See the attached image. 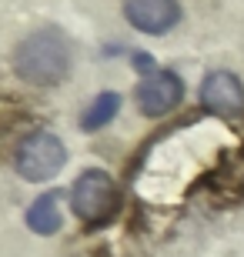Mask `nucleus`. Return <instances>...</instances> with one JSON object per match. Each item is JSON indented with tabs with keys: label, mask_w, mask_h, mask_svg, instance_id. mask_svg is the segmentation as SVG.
I'll return each mask as SVG.
<instances>
[{
	"label": "nucleus",
	"mask_w": 244,
	"mask_h": 257,
	"mask_svg": "<svg viewBox=\"0 0 244 257\" xmlns=\"http://www.w3.org/2000/svg\"><path fill=\"white\" fill-rule=\"evenodd\" d=\"M181 97H184V80H181L174 70H154L147 74L137 84V107H141V114L147 117H157V114H168L174 107L181 104Z\"/></svg>",
	"instance_id": "obj_4"
},
{
	"label": "nucleus",
	"mask_w": 244,
	"mask_h": 257,
	"mask_svg": "<svg viewBox=\"0 0 244 257\" xmlns=\"http://www.w3.org/2000/svg\"><path fill=\"white\" fill-rule=\"evenodd\" d=\"M74 44L60 27H40L14 47V74L30 87H57L70 74Z\"/></svg>",
	"instance_id": "obj_1"
},
{
	"label": "nucleus",
	"mask_w": 244,
	"mask_h": 257,
	"mask_svg": "<svg viewBox=\"0 0 244 257\" xmlns=\"http://www.w3.org/2000/svg\"><path fill=\"white\" fill-rule=\"evenodd\" d=\"M134 64H137V70H150V57L147 54H134ZM154 74V70H150Z\"/></svg>",
	"instance_id": "obj_9"
},
{
	"label": "nucleus",
	"mask_w": 244,
	"mask_h": 257,
	"mask_svg": "<svg viewBox=\"0 0 244 257\" xmlns=\"http://www.w3.org/2000/svg\"><path fill=\"white\" fill-rule=\"evenodd\" d=\"M201 104L211 110V114L231 117L244 110V84L241 77L231 74V70H211L201 84Z\"/></svg>",
	"instance_id": "obj_6"
},
{
	"label": "nucleus",
	"mask_w": 244,
	"mask_h": 257,
	"mask_svg": "<svg viewBox=\"0 0 244 257\" xmlns=\"http://www.w3.org/2000/svg\"><path fill=\"white\" fill-rule=\"evenodd\" d=\"M64 164H67V147H64V141L50 131L27 134V137L20 141L17 154H14L17 174L30 184H44V181H50V177H57V174L64 171Z\"/></svg>",
	"instance_id": "obj_2"
},
{
	"label": "nucleus",
	"mask_w": 244,
	"mask_h": 257,
	"mask_svg": "<svg viewBox=\"0 0 244 257\" xmlns=\"http://www.w3.org/2000/svg\"><path fill=\"white\" fill-rule=\"evenodd\" d=\"M117 110H121V94L104 90V94H97L94 100H91V107L84 110L80 127H84V131H101V127H107L114 117H117Z\"/></svg>",
	"instance_id": "obj_8"
},
{
	"label": "nucleus",
	"mask_w": 244,
	"mask_h": 257,
	"mask_svg": "<svg viewBox=\"0 0 244 257\" xmlns=\"http://www.w3.org/2000/svg\"><path fill=\"white\" fill-rule=\"evenodd\" d=\"M117 200H121V194H117L114 177L97 171V167L77 174V181L70 184V207H74V214L84 220V224H101V220H107L114 210H117Z\"/></svg>",
	"instance_id": "obj_3"
},
{
	"label": "nucleus",
	"mask_w": 244,
	"mask_h": 257,
	"mask_svg": "<svg viewBox=\"0 0 244 257\" xmlns=\"http://www.w3.org/2000/svg\"><path fill=\"white\" fill-rule=\"evenodd\" d=\"M124 17L134 30L157 37L181 24V7L178 0H124Z\"/></svg>",
	"instance_id": "obj_5"
},
{
	"label": "nucleus",
	"mask_w": 244,
	"mask_h": 257,
	"mask_svg": "<svg viewBox=\"0 0 244 257\" xmlns=\"http://www.w3.org/2000/svg\"><path fill=\"white\" fill-rule=\"evenodd\" d=\"M60 191H50V194H40L34 204L27 207V227L40 237H50L60 230Z\"/></svg>",
	"instance_id": "obj_7"
}]
</instances>
